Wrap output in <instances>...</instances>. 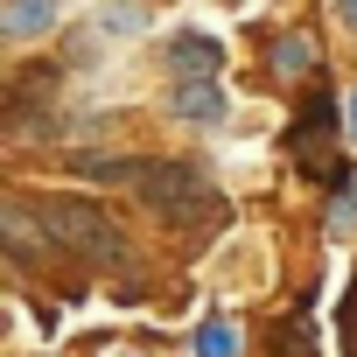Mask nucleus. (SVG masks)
<instances>
[{"instance_id":"8","label":"nucleus","mask_w":357,"mask_h":357,"mask_svg":"<svg viewBox=\"0 0 357 357\" xmlns=\"http://www.w3.org/2000/svg\"><path fill=\"white\" fill-rule=\"evenodd\" d=\"M197 357H238V329L231 322H204L197 329Z\"/></svg>"},{"instance_id":"3","label":"nucleus","mask_w":357,"mask_h":357,"mask_svg":"<svg viewBox=\"0 0 357 357\" xmlns=\"http://www.w3.org/2000/svg\"><path fill=\"white\" fill-rule=\"evenodd\" d=\"M168 112H175V119H190V126H211V119L231 112V98H225L218 77H183V84L168 91Z\"/></svg>"},{"instance_id":"11","label":"nucleus","mask_w":357,"mask_h":357,"mask_svg":"<svg viewBox=\"0 0 357 357\" xmlns=\"http://www.w3.org/2000/svg\"><path fill=\"white\" fill-rule=\"evenodd\" d=\"M350 126H357V98H350Z\"/></svg>"},{"instance_id":"2","label":"nucleus","mask_w":357,"mask_h":357,"mask_svg":"<svg viewBox=\"0 0 357 357\" xmlns=\"http://www.w3.org/2000/svg\"><path fill=\"white\" fill-rule=\"evenodd\" d=\"M43 225H50L56 252H77L84 266H119V259H126L119 225H112L91 197H50V204H43Z\"/></svg>"},{"instance_id":"4","label":"nucleus","mask_w":357,"mask_h":357,"mask_svg":"<svg viewBox=\"0 0 357 357\" xmlns=\"http://www.w3.org/2000/svg\"><path fill=\"white\" fill-rule=\"evenodd\" d=\"M0 231H8V252L29 266V259H43V252H56V238H50V225H43V211L29 218L22 204H8V211H0Z\"/></svg>"},{"instance_id":"9","label":"nucleus","mask_w":357,"mask_h":357,"mask_svg":"<svg viewBox=\"0 0 357 357\" xmlns=\"http://www.w3.org/2000/svg\"><path fill=\"white\" fill-rule=\"evenodd\" d=\"M273 357H315V343H308V322H301V315H287V322L273 329Z\"/></svg>"},{"instance_id":"6","label":"nucleus","mask_w":357,"mask_h":357,"mask_svg":"<svg viewBox=\"0 0 357 357\" xmlns=\"http://www.w3.org/2000/svg\"><path fill=\"white\" fill-rule=\"evenodd\" d=\"M168 63L190 70V77H218V70H225V50H218L211 36H183V43L168 50Z\"/></svg>"},{"instance_id":"10","label":"nucleus","mask_w":357,"mask_h":357,"mask_svg":"<svg viewBox=\"0 0 357 357\" xmlns=\"http://www.w3.org/2000/svg\"><path fill=\"white\" fill-rule=\"evenodd\" d=\"M336 22H343V29H357V0H336Z\"/></svg>"},{"instance_id":"1","label":"nucleus","mask_w":357,"mask_h":357,"mask_svg":"<svg viewBox=\"0 0 357 357\" xmlns=\"http://www.w3.org/2000/svg\"><path fill=\"white\" fill-rule=\"evenodd\" d=\"M84 175H98V183H112V190H133L140 204H154L168 225H183V231L218 218V190L190 161H105V154H84Z\"/></svg>"},{"instance_id":"5","label":"nucleus","mask_w":357,"mask_h":357,"mask_svg":"<svg viewBox=\"0 0 357 357\" xmlns=\"http://www.w3.org/2000/svg\"><path fill=\"white\" fill-rule=\"evenodd\" d=\"M0 29H8L15 43H29V36L56 29V0H8V15H0Z\"/></svg>"},{"instance_id":"7","label":"nucleus","mask_w":357,"mask_h":357,"mask_svg":"<svg viewBox=\"0 0 357 357\" xmlns=\"http://www.w3.org/2000/svg\"><path fill=\"white\" fill-rule=\"evenodd\" d=\"M308 63H315V50H308L301 36H280V43H273V70H280V77H301Z\"/></svg>"}]
</instances>
